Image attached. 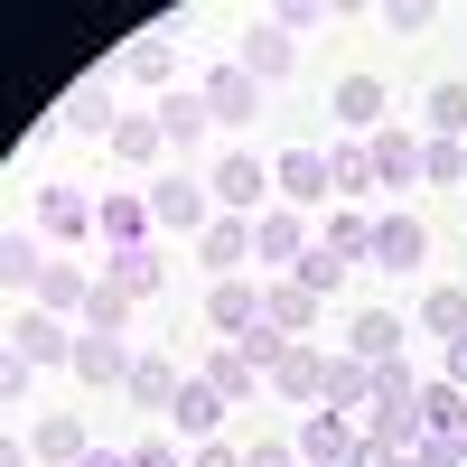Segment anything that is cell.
Instances as JSON below:
<instances>
[{"mask_svg":"<svg viewBox=\"0 0 467 467\" xmlns=\"http://www.w3.org/2000/svg\"><path fill=\"white\" fill-rule=\"evenodd\" d=\"M420 431H431V411H420V374L393 356V365H374V402H365V440L374 449H420Z\"/></svg>","mask_w":467,"mask_h":467,"instance_id":"1","label":"cell"},{"mask_svg":"<svg viewBox=\"0 0 467 467\" xmlns=\"http://www.w3.org/2000/svg\"><path fill=\"white\" fill-rule=\"evenodd\" d=\"M187 467H244V449H224V440H206V449L187 458Z\"/></svg>","mask_w":467,"mask_h":467,"instance_id":"46","label":"cell"},{"mask_svg":"<svg viewBox=\"0 0 467 467\" xmlns=\"http://www.w3.org/2000/svg\"><path fill=\"white\" fill-rule=\"evenodd\" d=\"M420 140H467V85H431V103H420Z\"/></svg>","mask_w":467,"mask_h":467,"instance_id":"33","label":"cell"},{"mask_svg":"<svg viewBox=\"0 0 467 467\" xmlns=\"http://www.w3.org/2000/svg\"><path fill=\"white\" fill-rule=\"evenodd\" d=\"M253 253H262L271 271H299V253H308V215H299V206H262V215H253Z\"/></svg>","mask_w":467,"mask_h":467,"instance_id":"13","label":"cell"},{"mask_svg":"<svg viewBox=\"0 0 467 467\" xmlns=\"http://www.w3.org/2000/svg\"><path fill=\"white\" fill-rule=\"evenodd\" d=\"M234 66H244L253 85H281V75L299 66V37H290L281 19H253V28H244V57H234Z\"/></svg>","mask_w":467,"mask_h":467,"instance_id":"12","label":"cell"},{"mask_svg":"<svg viewBox=\"0 0 467 467\" xmlns=\"http://www.w3.org/2000/svg\"><path fill=\"white\" fill-rule=\"evenodd\" d=\"M122 75H131V85H169V75H178V37L169 28H140L122 47Z\"/></svg>","mask_w":467,"mask_h":467,"instance_id":"23","label":"cell"},{"mask_svg":"<svg viewBox=\"0 0 467 467\" xmlns=\"http://www.w3.org/2000/svg\"><path fill=\"white\" fill-rule=\"evenodd\" d=\"M224 346H244V365H253V374L271 383V365H281V346H290V337H281V327H271V318H253L244 337H224Z\"/></svg>","mask_w":467,"mask_h":467,"instance_id":"38","label":"cell"},{"mask_svg":"<svg viewBox=\"0 0 467 467\" xmlns=\"http://www.w3.org/2000/svg\"><path fill=\"white\" fill-rule=\"evenodd\" d=\"M411 467H467V458H458V440H449V431H420V449H411Z\"/></svg>","mask_w":467,"mask_h":467,"instance_id":"42","label":"cell"},{"mask_svg":"<svg viewBox=\"0 0 467 467\" xmlns=\"http://www.w3.org/2000/svg\"><path fill=\"white\" fill-rule=\"evenodd\" d=\"M206 187H215V215H262V206H281V187H271V160H262V150H244V140H234L224 160L206 169Z\"/></svg>","mask_w":467,"mask_h":467,"instance_id":"2","label":"cell"},{"mask_svg":"<svg viewBox=\"0 0 467 467\" xmlns=\"http://www.w3.org/2000/svg\"><path fill=\"white\" fill-rule=\"evenodd\" d=\"M365 402H374V365H356V356L337 346V356L318 365V411H346V420H356Z\"/></svg>","mask_w":467,"mask_h":467,"instance_id":"16","label":"cell"},{"mask_svg":"<svg viewBox=\"0 0 467 467\" xmlns=\"http://www.w3.org/2000/svg\"><path fill=\"white\" fill-rule=\"evenodd\" d=\"M206 383H215V393H224V402H244V393H253V383H262V374L244 365V346H215V356H206Z\"/></svg>","mask_w":467,"mask_h":467,"instance_id":"36","label":"cell"},{"mask_svg":"<svg viewBox=\"0 0 467 467\" xmlns=\"http://www.w3.org/2000/svg\"><path fill=\"white\" fill-rule=\"evenodd\" d=\"M112 160H131V169L169 160V131H160V112H122V131H112Z\"/></svg>","mask_w":467,"mask_h":467,"instance_id":"31","label":"cell"},{"mask_svg":"<svg viewBox=\"0 0 467 467\" xmlns=\"http://www.w3.org/2000/svg\"><path fill=\"white\" fill-rule=\"evenodd\" d=\"M420 411H431V431H449V440H458V420H467V393H458V383H420Z\"/></svg>","mask_w":467,"mask_h":467,"instance_id":"40","label":"cell"},{"mask_svg":"<svg viewBox=\"0 0 467 467\" xmlns=\"http://www.w3.org/2000/svg\"><path fill=\"white\" fill-rule=\"evenodd\" d=\"M262 318L281 327V337H308V327H318V290H308V281H290V271H281V281L262 290Z\"/></svg>","mask_w":467,"mask_h":467,"instance_id":"21","label":"cell"},{"mask_svg":"<svg viewBox=\"0 0 467 467\" xmlns=\"http://www.w3.org/2000/svg\"><path fill=\"white\" fill-rule=\"evenodd\" d=\"M365 160H374V197H402V187H420V131L383 122V131L365 140Z\"/></svg>","mask_w":467,"mask_h":467,"instance_id":"10","label":"cell"},{"mask_svg":"<svg viewBox=\"0 0 467 467\" xmlns=\"http://www.w3.org/2000/svg\"><path fill=\"white\" fill-rule=\"evenodd\" d=\"M346 271H356V262H337L327 244H308V253H299V271H290V281H308V290L327 299V290H346Z\"/></svg>","mask_w":467,"mask_h":467,"instance_id":"39","label":"cell"},{"mask_svg":"<svg viewBox=\"0 0 467 467\" xmlns=\"http://www.w3.org/2000/svg\"><path fill=\"white\" fill-rule=\"evenodd\" d=\"M75 467H131V449H85Z\"/></svg>","mask_w":467,"mask_h":467,"instance_id":"47","label":"cell"},{"mask_svg":"<svg viewBox=\"0 0 467 467\" xmlns=\"http://www.w3.org/2000/svg\"><path fill=\"white\" fill-rule=\"evenodd\" d=\"M402 337H411V318L374 308V318H356V327H346V356H356V365H393V356H402Z\"/></svg>","mask_w":467,"mask_h":467,"instance_id":"20","label":"cell"},{"mask_svg":"<svg viewBox=\"0 0 467 467\" xmlns=\"http://www.w3.org/2000/svg\"><path fill=\"white\" fill-rule=\"evenodd\" d=\"M122 402H140V411H169V402H178V365H169V356H140Z\"/></svg>","mask_w":467,"mask_h":467,"instance_id":"34","label":"cell"},{"mask_svg":"<svg viewBox=\"0 0 467 467\" xmlns=\"http://www.w3.org/2000/svg\"><path fill=\"white\" fill-rule=\"evenodd\" d=\"M458 458H467V420H458Z\"/></svg>","mask_w":467,"mask_h":467,"instance_id":"48","label":"cell"},{"mask_svg":"<svg viewBox=\"0 0 467 467\" xmlns=\"http://www.w3.org/2000/svg\"><path fill=\"white\" fill-rule=\"evenodd\" d=\"M244 467H299V449H290V440H253Z\"/></svg>","mask_w":467,"mask_h":467,"instance_id":"43","label":"cell"},{"mask_svg":"<svg viewBox=\"0 0 467 467\" xmlns=\"http://www.w3.org/2000/svg\"><path fill=\"white\" fill-rule=\"evenodd\" d=\"M411 327H431L440 346L467 337V290H458V281H431V290H420V308H411Z\"/></svg>","mask_w":467,"mask_h":467,"instance_id":"25","label":"cell"},{"mask_svg":"<svg viewBox=\"0 0 467 467\" xmlns=\"http://www.w3.org/2000/svg\"><path fill=\"white\" fill-rule=\"evenodd\" d=\"M271 187H281V206H327L337 197V178H327V150L318 140H299V150H281V160H271Z\"/></svg>","mask_w":467,"mask_h":467,"instance_id":"6","label":"cell"},{"mask_svg":"<svg viewBox=\"0 0 467 467\" xmlns=\"http://www.w3.org/2000/svg\"><path fill=\"white\" fill-rule=\"evenodd\" d=\"M150 112H160V131H169V150H197V140L215 131V112H206V94H160Z\"/></svg>","mask_w":467,"mask_h":467,"instance_id":"24","label":"cell"},{"mask_svg":"<svg viewBox=\"0 0 467 467\" xmlns=\"http://www.w3.org/2000/svg\"><path fill=\"white\" fill-rule=\"evenodd\" d=\"M365 262H383L393 281H411V271L431 262V224H420L411 206H383V215H374V253H365Z\"/></svg>","mask_w":467,"mask_h":467,"instance_id":"5","label":"cell"},{"mask_svg":"<svg viewBox=\"0 0 467 467\" xmlns=\"http://www.w3.org/2000/svg\"><path fill=\"white\" fill-rule=\"evenodd\" d=\"M383 122H393V94H383V75H346V85H337V131H346V140H374Z\"/></svg>","mask_w":467,"mask_h":467,"instance_id":"11","label":"cell"},{"mask_svg":"<svg viewBox=\"0 0 467 467\" xmlns=\"http://www.w3.org/2000/svg\"><path fill=\"white\" fill-rule=\"evenodd\" d=\"M131 467H187V458H178V449H169V431H160V440H140V449H131Z\"/></svg>","mask_w":467,"mask_h":467,"instance_id":"45","label":"cell"},{"mask_svg":"<svg viewBox=\"0 0 467 467\" xmlns=\"http://www.w3.org/2000/svg\"><path fill=\"white\" fill-rule=\"evenodd\" d=\"M318 346H308V337H290L281 346V365H271V393H290V402H318Z\"/></svg>","mask_w":467,"mask_h":467,"instance_id":"26","label":"cell"},{"mask_svg":"<svg viewBox=\"0 0 467 467\" xmlns=\"http://www.w3.org/2000/svg\"><path fill=\"white\" fill-rule=\"evenodd\" d=\"M169 431H178V440H197V449L224 431V393H215L206 374H197V383H178V402H169Z\"/></svg>","mask_w":467,"mask_h":467,"instance_id":"18","label":"cell"},{"mask_svg":"<svg viewBox=\"0 0 467 467\" xmlns=\"http://www.w3.org/2000/svg\"><path fill=\"white\" fill-rule=\"evenodd\" d=\"M57 122H66V131H103V140H112V131H122V103H112L103 85H75V94L57 103Z\"/></svg>","mask_w":467,"mask_h":467,"instance_id":"27","label":"cell"},{"mask_svg":"<svg viewBox=\"0 0 467 467\" xmlns=\"http://www.w3.org/2000/svg\"><path fill=\"white\" fill-rule=\"evenodd\" d=\"M85 299H94V281L75 262H47V281H37V308H47V318H85Z\"/></svg>","mask_w":467,"mask_h":467,"instance_id":"32","label":"cell"},{"mask_svg":"<svg viewBox=\"0 0 467 467\" xmlns=\"http://www.w3.org/2000/svg\"><path fill=\"white\" fill-rule=\"evenodd\" d=\"M206 318H215V337H244V327L262 318V290H253V281H215V290H206Z\"/></svg>","mask_w":467,"mask_h":467,"instance_id":"30","label":"cell"},{"mask_svg":"<svg viewBox=\"0 0 467 467\" xmlns=\"http://www.w3.org/2000/svg\"><path fill=\"white\" fill-rule=\"evenodd\" d=\"M131 308H140L131 290H112V281H94V299H85V327H94V337H122V327H131Z\"/></svg>","mask_w":467,"mask_h":467,"instance_id":"35","label":"cell"},{"mask_svg":"<svg viewBox=\"0 0 467 467\" xmlns=\"http://www.w3.org/2000/svg\"><path fill=\"white\" fill-rule=\"evenodd\" d=\"M420 178L431 187H467V140H420Z\"/></svg>","mask_w":467,"mask_h":467,"instance_id":"37","label":"cell"},{"mask_svg":"<svg viewBox=\"0 0 467 467\" xmlns=\"http://www.w3.org/2000/svg\"><path fill=\"white\" fill-rule=\"evenodd\" d=\"M206 112H215V131H234V140H244V131H253V112H262V85L224 57V66H206Z\"/></svg>","mask_w":467,"mask_h":467,"instance_id":"9","label":"cell"},{"mask_svg":"<svg viewBox=\"0 0 467 467\" xmlns=\"http://www.w3.org/2000/svg\"><path fill=\"white\" fill-rule=\"evenodd\" d=\"M94 234H103V253H122V244H150V197H94Z\"/></svg>","mask_w":467,"mask_h":467,"instance_id":"19","label":"cell"},{"mask_svg":"<svg viewBox=\"0 0 467 467\" xmlns=\"http://www.w3.org/2000/svg\"><path fill=\"white\" fill-rule=\"evenodd\" d=\"M327 178H337V197H346V206H365V197H374V160H365V140H346V131H337V140H327Z\"/></svg>","mask_w":467,"mask_h":467,"instance_id":"28","label":"cell"},{"mask_svg":"<svg viewBox=\"0 0 467 467\" xmlns=\"http://www.w3.org/2000/svg\"><path fill=\"white\" fill-rule=\"evenodd\" d=\"M66 356H75V327H66V318H47V308H19V318H10V365H19V374L66 365Z\"/></svg>","mask_w":467,"mask_h":467,"instance_id":"8","label":"cell"},{"mask_svg":"<svg viewBox=\"0 0 467 467\" xmlns=\"http://www.w3.org/2000/svg\"><path fill=\"white\" fill-rule=\"evenodd\" d=\"M440 383H458V393H467V337H449V346H440Z\"/></svg>","mask_w":467,"mask_h":467,"instance_id":"44","label":"cell"},{"mask_svg":"<svg viewBox=\"0 0 467 467\" xmlns=\"http://www.w3.org/2000/svg\"><path fill=\"white\" fill-rule=\"evenodd\" d=\"M103 281L131 290V299H160L169 290V253L160 244H122V253H103Z\"/></svg>","mask_w":467,"mask_h":467,"instance_id":"14","label":"cell"},{"mask_svg":"<svg viewBox=\"0 0 467 467\" xmlns=\"http://www.w3.org/2000/svg\"><path fill=\"white\" fill-rule=\"evenodd\" d=\"M150 224H160V234H206L215 224V187L197 169H160V178H150Z\"/></svg>","mask_w":467,"mask_h":467,"instance_id":"3","label":"cell"},{"mask_svg":"<svg viewBox=\"0 0 467 467\" xmlns=\"http://www.w3.org/2000/svg\"><path fill=\"white\" fill-rule=\"evenodd\" d=\"M131 346L122 337H94V327H75V356H66V374L85 383V393H131Z\"/></svg>","mask_w":467,"mask_h":467,"instance_id":"4","label":"cell"},{"mask_svg":"<svg viewBox=\"0 0 467 467\" xmlns=\"http://www.w3.org/2000/svg\"><path fill=\"white\" fill-rule=\"evenodd\" d=\"M299 467H356V449H365V431H356V420H346V411H318V402H308V420H299Z\"/></svg>","mask_w":467,"mask_h":467,"instance_id":"7","label":"cell"},{"mask_svg":"<svg viewBox=\"0 0 467 467\" xmlns=\"http://www.w3.org/2000/svg\"><path fill=\"white\" fill-rule=\"evenodd\" d=\"M318 244H327L337 262H365V253H374V215H365V206H327V224H318Z\"/></svg>","mask_w":467,"mask_h":467,"instance_id":"29","label":"cell"},{"mask_svg":"<svg viewBox=\"0 0 467 467\" xmlns=\"http://www.w3.org/2000/svg\"><path fill=\"white\" fill-rule=\"evenodd\" d=\"M37 281H47V244H10V290L37 299Z\"/></svg>","mask_w":467,"mask_h":467,"instance_id":"41","label":"cell"},{"mask_svg":"<svg viewBox=\"0 0 467 467\" xmlns=\"http://www.w3.org/2000/svg\"><path fill=\"white\" fill-rule=\"evenodd\" d=\"M85 449H94V440H85V420H75V411H47V420L28 431V458H37V467H75Z\"/></svg>","mask_w":467,"mask_h":467,"instance_id":"22","label":"cell"},{"mask_svg":"<svg viewBox=\"0 0 467 467\" xmlns=\"http://www.w3.org/2000/svg\"><path fill=\"white\" fill-rule=\"evenodd\" d=\"M37 234H47V244H85L94 234V197L85 187H37Z\"/></svg>","mask_w":467,"mask_h":467,"instance_id":"17","label":"cell"},{"mask_svg":"<svg viewBox=\"0 0 467 467\" xmlns=\"http://www.w3.org/2000/svg\"><path fill=\"white\" fill-rule=\"evenodd\" d=\"M197 262L215 271V281H244V262H253V215H215L197 234Z\"/></svg>","mask_w":467,"mask_h":467,"instance_id":"15","label":"cell"}]
</instances>
